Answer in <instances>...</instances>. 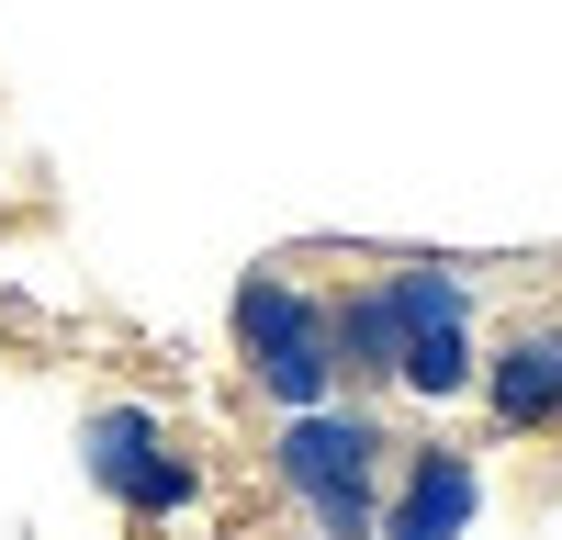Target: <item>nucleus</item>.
Listing matches in <instances>:
<instances>
[{
	"mask_svg": "<svg viewBox=\"0 0 562 540\" xmlns=\"http://www.w3.org/2000/svg\"><path fill=\"white\" fill-rule=\"evenodd\" d=\"M394 462H405V439L383 428V405H360V394L293 405V417H281V439H270V484L304 507L315 540H371Z\"/></svg>",
	"mask_w": 562,
	"mask_h": 540,
	"instance_id": "1",
	"label": "nucleus"
},
{
	"mask_svg": "<svg viewBox=\"0 0 562 540\" xmlns=\"http://www.w3.org/2000/svg\"><path fill=\"white\" fill-rule=\"evenodd\" d=\"M371 282H383V304H394V394L461 405V394H473V360H484V338H473V270H450V259H383Z\"/></svg>",
	"mask_w": 562,
	"mask_h": 540,
	"instance_id": "2",
	"label": "nucleus"
},
{
	"mask_svg": "<svg viewBox=\"0 0 562 540\" xmlns=\"http://www.w3.org/2000/svg\"><path fill=\"white\" fill-rule=\"evenodd\" d=\"M79 473L102 484L135 529H169V518L203 507V462H192V439H180L158 405H135V394H113V405H90V417H79Z\"/></svg>",
	"mask_w": 562,
	"mask_h": 540,
	"instance_id": "3",
	"label": "nucleus"
},
{
	"mask_svg": "<svg viewBox=\"0 0 562 540\" xmlns=\"http://www.w3.org/2000/svg\"><path fill=\"white\" fill-rule=\"evenodd\" d=\"M237 372L293 417V405L338 394V338H326V293L293 270H248L237 282Z\"/></svg>",
	"mask_w": 562,
	"mask_h": 540,
	"instance_id": "4",
	"label": "nucleus"
},
{
	"mask_svg": "<svg viewBox=\"0 0 562 540\" xmlns=\"http://www.w3.org/2000/svg\"><path fill=\"white\" fill-rule=\"evenodd\" d=\"M473 394L506 439H562V315H518L473 360Z\"/></svg>",
	"mask_w": 562,
	"mask_h": 540,
	"instance_id": "5",
	"label": "nucleus"
},
{
	"mask_svg": "<svg viewBox=\"0 0 562 540\" xmlns=\"http://www.w3.org/2000/svg\"><path fill=\"white\" fill-rule=\"evenodd\" d=\"M473 507H484V462L439 439V450H405L394 462L371 540H473Z\"/></svg>",
	"mask_w": 562,
	"mask_h": 540,
	"instance_id": "6",
	"label": "nucleus"
}]
</instances>
